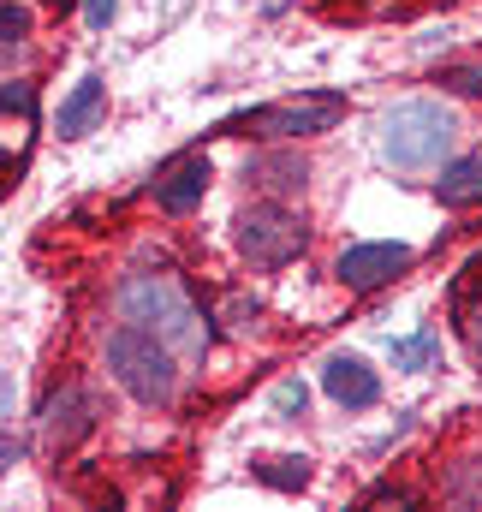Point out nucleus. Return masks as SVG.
<instances>
[{"mask_svg":"<svg viewBox=\"0 0 482 512\" xmlns=\"http://www.w3.org/2000/svg\"><path fill=\"white\" fill-rule=\"evenodd\" d=\"M114 316L131 322V328L161 334L179 358H203L209 340H215L209 316L191 304V292L173 274H125L120 286H114Z\"/></svg>","mask_w":482,"mask_h":512,"instance_id":"nucleus-1","label":"nucleus"},{"mask_svg":"<svg viewBox=\"0 0 482 512\" xmlns=\"http://www.w3.org/2000/svg\"><path fill=\"white\" fill-rule=\"evenodd\" d=\"M459 114L435 96H411L399 108L381 114V155L399 167V173H423V167H441L453 161L459 149Z\"/></svg>","mask_w":482,"mask_h":512,"instance_id":"nucleus-2","label":"nucleus"},{"mask_svg":"<svg viewBox=\"0 0 482 512\" xmlns=\"http://www.w3.org/2000/svg\"><path fill=\"white\" fill-rule=\"evenodd\" d=\"M102 364H108V376L137 399V405H173L179 399V352L161 340V334H149V328H108V340H102Z\"/></svg>","mask_w":482,"mask_h":512,"instance_id":"nucleus-3","label":"nucleus"},{"mask_svg":"<svg viewBox=\"0 0 482 512\" xmlns=\"http://www.w3.org/2000/svg\"><path fill=\"white\" fill-rule=\"evenodd\" d=\"M340 120H346L340 90H304V96H286V102H262L239 120H227L221 131H239V137H256V143H298V137L334 131Z\"/></svg>","mask_w":482,"mask_h":512,"instance_id":"nucleus-4","label":"nucleus"},{"mask_svg":"<svg viewBox=\"0 0 482 512\" xmlns=\"http://www.w3.org/2000/svg\"><path fill=\"white\" fill-rule=\"evenodd\" d=\"M233 239H239V256L250 268H286L310 251V227L298 209H286L280 197H262L250 203L239 221H233Z\"/></svg>","mask_w":482,"mask_h":512,"instance_id":"nucleus-5","label":"nucleus"},{"mask_svg":"<svg viewBox=\"0 0 482 512\" xmlns=\"http://www.w3.org/2000/svg\"><path fill=\"white\" fill-rule=\"evenodd\" d=\"M90 429H96V399H90V387L78 382V376H66L60 387L42 393V405H36V435H42L48 453H72Z\"/></svg>","mask_w":482,"mask_h":512,"instance_id":"nucleus-6","label":"nucleus"},{"mask_svg":"<svg viewBox=\"0 0 482 512\" xmlns=\"http://www.w3.org/2000/svg\"><path fill=\"white\" fill-rule=\"evenodd\" d=\"M411 262H417V251L399 245V239H363V245H346V251H340L334 280H340L346 292H375V286L399 280Z\"/></svg>","mask_w":482,"mask_h":512,"instance_id":"nucleus-7","label":"nucleus"},{"mask_svg":"<svg viewBox=\"0 0 482 512\" xmlns=\"http://www.w3.org/2000/svg\"><path fill=\"white\" fill-rule=\"evenodd\" d=\"M322 393L334 405H346V411H369L381 399V376L369 370V358H358V352H334L322 364Z\"/></svg>","mask_w":482,"mask_h":512,"instance_id":"nucleus-8","label":"nucleus"},{"mask_svg":"<svg viewBox=\"0 0 482 512\" xmlns=\"http://www.w3.org/2000/svg\"><path fill=\"white\" fill-rule=\"evenodd\" d=\"M209 197V155H179L161 179H155V209L161 215H191Z\"/></svg>","mask_w":482,"mask_h":512,"instance_id":"nucleus-9","label":"nucleus"},{"mask_svg":"<svg viewBox=\"0 0 482 512\" xmlns=\"http://www.w3.org/2000/svg\"><path fill=\"white\" fill-rule=\"evenodd\" d=\"M244 179L262 185L268 197H298V191L310 185V161H304L298 149H256V155L244 161Z\"/></svg>","mask_w":482,"mask_h":512,"instance_id":"nucleus-10","label":"nucleus"},{"mask_svg":"<svg viewBox=\"0 0 482 512\" xmlns=\"http://www.w3.org/2000/svg\"><path fill=\"white\" fill-rule=\"evenodd\" d=\"M435 203H441V209H471V203H482V155H453V161H441Z\"/></svg>","mask_w":482,"mask_h":512,"instance_id":"nucleus-11","label":"nucleus"},{"mask_svg":"<svg viewBox=\"0 0 482 512\" xmlns=\"http://www.w3.org/2000/svg\"><path fill=\"white\" fill-rule=\"evenodd\" d=\"M102 108H108L102 78H78V84H72V96H66V102H60V114H54V131H60V137H84V131L102 120Z\"/></svg>","mask_w":482,"mask_h":512,"instance_id":"nucleus-12","label":"nucleus"},{"mask_svg":"<svg viewBox=\"0 0 482 512\" xmlns=\"http://www.w3.org/2000/svg\"><path fill=\"white\" fill-rule=\"evenodd\" d=\"M250 471H256V483H268V489H280V495L310 489V459H304V453H268V459H256Z\"/></svg>","mask_w":482,"mask_h":512,"instance_id":"nucleus-13","label":"nucleus"},{"mask_svg":"<svg viewBox=\"0 0 482 512\" xmlns=\"http://www.w3.org/2000/svg\"><path fill=\"white\" fill-rule=\"evenodd\" d=\"M435 358H441V334H435V328L393 340V370H429Z\"/></svg>","mask_w":482,"mask_h":512,"instance_id":"nucleus-14","label":"nucleus"},{"mask_svg":"<svg viewBox=\"0 0 482 512\" xmlns=\"http://www.w3.org/2000/svg\"><path fill=\"white\" fill-rule=\"evenodd\" d=\"M435 84H441V90H453V96H482V54L441 66V72H435Z\"/></svg>","mask_w":482,"mask_h":512,"instance_id":"nucleus-15","label":"nucleus"},{"mask_svg":"<svg viewBox=\"0 0 482 512\" xmlns=\"http://www.w3.org/2000/svg\"><path fill=\"white\" fill-rule=\"evenodd\" d=\"M36 36V12L24 0H0V42H30Z\"/></svg>","mask_w":482,"mask_h":512,"instance_id":"nucleus-16","label":"nucleus"},{"mask_svg":"<svg viewBox=\"0 0 482 512\" xmlns=\"http://www.w3.org/2000/svg\"><path fill=\"white\" fill-rule=\"evenodd\" d=\"M36 108V84L30 78H0V114H30Z\"/></svg>","mask_w":482,"mask_h":512,"instance_id":"nucleus-17","label":"nucleus"},{"mask_svg":"<svg viewBox=\"0 0 482 512\" xmlns=\"http://www.w3.org/2000/svg\"><path fill=\"white\" fill-rule=\"evenodd\" d=\"M304 405H310V387L304 382H280L274 387V411H280V417H304Z\"/></svg>","mask_w":482,"mask_h":512,"instance_id":"nucleus-18","label":"nucleus"},{"mask_svg":"<svg viewBox=\"0 0 482 512\" xmlns=\"http://www.w3.org/2000/svg\"><path fill=\"white\" fill-rule=\"evenodd\" d=\"M114 12H120V0H84V24H90V30H108Z\"/></svg>","mask_w":482,"mask_h":512,"instance_id":"nucleus-19","label":"nucleus"},{"mask_svg":"<svg viewBox=\"0 0 482 512\" xmlns=\"http://www.w3.org/2000/svg\"><path fill=\"white\" fill-rule=\"evenodd\" d=\"M18 453H24V441H18V435H6V429H0V471H6V465H12V459H18Z\"/></svg>","mask_w":482,"mask_h":512,"instance_id":"nucleus-20","label":"nucleus"},{"mask_svg":"<svg viewBox=\"0 0 482 512\" xmlns=\"http://www.w3.org/2000/svg\"><path fill=\"white\" fill-rule=\"evenodd\" d=\"M465 340H471V352L482 358V310H471V322H465Z\"/></svg>","mask_w":482,"mask_h":512,"instance_id":"nucleus-21","label":"nucleus"},{"mask_svg":"<svg viewBox=\"0 0 482 512\" xmlns=\"http://www.w3.org/2000/svg\"><path fill=\"white\" fill-rule=\"evenodd\" d=\"M0 417H12V370H0Z\"/></svg>","mask_w":482,"mask_h":512,"instance_id":"nucleus-22","label":"nucleus"},{"mask_svg":"<svg viewBox=\"0 0 482 512\" xmlns=\"http://www.w3.org/2000/svg\"><path fill=\"white\" fill-rule=\"evenodd\" d=\"M477 477H482V453H477Z\"/></svg>","mask_w":482,"mask_h":512,"instance_id":"nucleus-23","label":"nucleus"},{"mask_svg":"<svg viewBox=\"0 0 482 512\" xmlns=\"http://www.w3.org/2000/svg\"><path fill=\"white\" fill-rule=\"evenodd\" d=\"M54 6H66V0H54Z\"/></svg>","mask_w":482,"mask_h":512,"instance_id":"nucleus-24","label":"nucleus"}]
</instances>
